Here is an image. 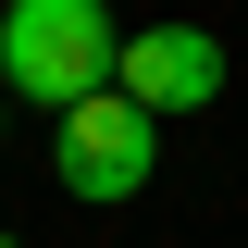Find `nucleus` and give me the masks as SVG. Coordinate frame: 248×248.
Wrapping results in <instances>:
<instances>
[{
  "instance_id": "nucleus-2",
  "label": "nucleus",
  "mask_w": 248,
  "mask_h": 248,
  "mask_svg": "<svg viewBox=\"0 0 248 248\" xmlns=\"http://www.w3.org/2000/svg\"><path fill=\"white\" fill-rule=\"evenodd\" d=\"M50 161H62V186H75V199H99V211H112V199H137V186H149L161 124L137 112L124 87H99V99H75V112L50 124Z\"/></svg>"
},
{
  "instance_id": "nucleus-1",
  "label": "nucleus",
  "mask_w": 248,
  "mask_h": 248,
  "mask_svg": "<svg viewBox=\"0 0 248 248\" xmlns=\"http://www.w3.org/2000/svg\"><path fill=\"white\" fill-rule=\"evenodd\" d=\"M112 62H124L112 0H13L0 13V99H37L50 124L112 87Z\"/></svg>"
},
{
  "instance_id": "nucleus-4",
  "label": "nucleus",
  "mask_w": 248,
  "mask_h": 248,
  "mask_svg": "<svg viewBox=\"0 0 248 248\" xmlns=\"http://www.w3.org/2000/svg\"><path fill=\"white\" fill-rule=\"evenodd\" d=\"M0 124H13V99H0Z\"/></svg>"
},
{
  "instance_id": "nucleus-5",
  "label": "nucleus",
  "mask_w": 248,
  "mask_h": 248,
  "mask_svg": "<svg viewBox=\"0 0 248 248\" xmlns=\"http://www.w3.org/2000/svg\"><path fill=\"white\" fill-rule=\"evenodd\" d=\"M0 248H25V236H0Z\"/></svg>"
},
{
  "instance_id": "nucleus-3",
  "label": "nucleus",
  "mask_w": 248,
  "mask_h": 248,
  "mask_svg": "<svg viewBox=\"0 0 248 248\" xmlns=\"http://www.w3.org/2000/svg\"><path fill=\"white\" fill-rule=\"evenodd\" d=\"M112 87L137 99V112H211L223 99V37L211 25H174V13H161V25H124V62H112Z\"/></svg>"
}]
</instances>
